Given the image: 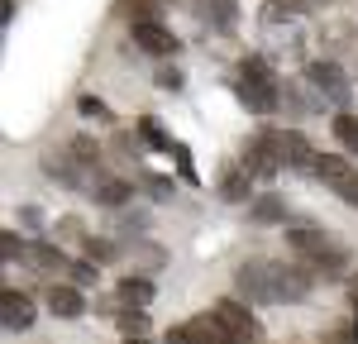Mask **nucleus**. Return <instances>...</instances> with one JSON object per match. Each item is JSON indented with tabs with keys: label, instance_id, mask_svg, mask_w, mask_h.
<instances>
[{
	"label": "nucleus",
	"instance_id": "6e6552de",
	"mask_svg": "<svg viewBox=\"0 0 358 344\" xmlns=\"http://www.w3.org/2000/svg\"><path fill=\"white\" fill-rule=\"evenodd\" d=\"M134 43L143 48V53H153V57H172L177 53V34L163 29L158 20H134Z\"/></svg>",
	"mask_w": 358,
	"mask_h": 344
},
{
	"label": "nucleus",
	"instance_id": "f257e3e1",
	"mask_svg": "<svg viewBox=\"0 0 358 344\" xmlns=\"http://www.w3.org/2000/svg\"><path fill=\"white\" fill-rule=\"evenodd\" d=\"M239 287L248 301H301L310 292V273L292 268V263H273V258H253L239 268Z\"/></svg>",
	"mask_w": 358,
	"mask_h": 344
},
{
	"label": "nucleus",
	"instance_id": "f8f14e48",
	"mask_svg": "<svg viewBox=\"0 0 358 344\" xmlns=\"http://www.w3.org/2000/svg\"><path fill=\"white\" fill-rule=\"evenodd\" d=\"M192 10L206 20V24H215L220 34H229L234 20H239V5H234V0H192Z\"/></svg>",
	"mask_w": 358,
	"mask_h": 344
},
{
	"label": "nucleus",
	"instance_id": "f3484780",
	"mask_svg": "<svg viewBox=\"0 0 358 344\" xmlns=\"http://www.w3.org/2000/svg\"><path fill=\"white\" fill-rule=\"evenodd\" d=\"M248 215H253L258 225H282V220H287V206H282V196H258Z\"/></svg>",
	"mask_w": 358,
	"mask_h": 344
},
{
	"label": "nucleus",
	"instance_id": "f03ea898",
	"mask_svg": "<svg viewBox=\"0 0 358 344\" xmlns=\"http://www.w3.org/2000/svg\"><path fill=\"white\" fill-rule=\"evenodd\" d=\"M239 101H244V110L253 115H273L277 106H282V86H277L273 67L263 62V57H248L244 67H239Z\"/></svg>",
	"mask_w": 358,
	"mask_h": 344
},
{
	"label": "nucleus",
	"instance_id": "a878e982",
	"mask_svg": "<svg viewBox=\"0 0 358 344\" xmlns=\"http://www.w3.org/2000/svg\"><path fill=\"white\" fill-rule=\"evenodd\" d=\"M129 344H148V340H143V335H129Z\"/></svg>",
	"mask_w": 358,
	"mask_h": 344
},
{
	"label": "nucleus",
	"instance_id": "ddd939ff",
	"mask_svg": "<svg viewBox=\"0 0 358 344\" xmlns=\"http://www.w3.org/2000/svg\"><path fill=\"white\" fill-rule=\"evenodd\" d=\"M48 311H53V315H67V320H72V315H82V311H86V301H82V292H77V287L53 282V287H48Z\"/></svg>",
	"mask_w": 358,
	"mask_h": 344
},
{
	"label": "nucleus",
	"instance_id": "a211bd4d",
	"mask_svg": "<svg viewBox=\"0 0 358 344\" xmlns=\"http://www.w3.org/2000/svg\"><path fill=\"white\" fill-rule=\"evenodd\" d=\"M96 201H106V206H124V201H129V182H120V177L96 182Z\"/></svg>",
	"mask_w": 358,
	"mask_h": 344
},
{
	"label": "nucleus",
	"instance_id": "5701e85b",
	"mask_svg": "<svg viewBox=\"0 0 358 344\" xmlns=\"http://www.w3.org/2000/svg\"><path fill=\"white\" fill-rule=\"evenodd\" d=\"M86 258H91V263H110V258H115V244H106V239H91V244H86Z\"/></svg>",
	"mask_w": 358,
	"mask_h": 344
},
{
	"label": "nucleus",
	"instance_id": "423d86ee",
	"mask_svg": "<svg viewBox=\"0 0 358 344\" xmlns=\"http://www.w3.org/2000/svg\"><path fill=\"white\" fill-rule=\"evenodd\" d=\"M215 335H220V344H253L258 340V325H253V315H248L244 301H215Z\"/></svg>",
	"mask_w": 358,
	"mask_h": 344
},
{
	"label": "nucleus",
	"instance_id": "9b49d317",
	"mask_svg": "<svg viewBox=\"0 0 358 344\" xmlns=\"http://www.w3.org/2000/svg\"><path fill=\"white\" fill-rule=\"evenodd\" d=\"M167 344H220L215 315H196L187 325H172V330H167Z\"/></svg>",
	"mask_w": 358,
	"mask_h": 344
},
{
	"label": "nucleus",
	"instance_id": "7ed1b4c3",
	"mask_svg": "<svg viewBox=\"0 0 358 344\" xmlns=\"http://www.w3.org/2000/svg\"><path fill=\"white\" fill-rule=\"evenodd\" d=\"M287 249L310 268H344V258H349L325 229H315V225H292L287 229Z\"/></svg>",
	"mask_w": 358,
	"mask_h": 344
},
{
	"label": "nucleus",
	"instance_id": "4be33fe9",
	"mask_svg": "<svg viewBox=\"0 0 358 344\" xmlns=\"http://www.w3.org/2000/svg\"><path fill=\"white\" fill-rule=\"evenodd\" d=\"M138 129H143V139H148V148H163V153H172V139H167L163 129H158V120H143Z\"/></svg>",
	"mask_w": 358,
	"mask_h": 344
},
{
	"label": "nucleus",
	"instance_id": "0eeeda50",
	"mask_svg": "<svg viewBox=\"0 0 358 344\" xmlns=\"http://www.w3.org/2000/svg\"><path fill=\"white\" fill-rule=\"evenodd\" d=\"M306 82L315 86L330 106H339V110L349 106V77H344L339 62H310V67H306Z\"/></svg>",
	"mask_w": 358,
	"mask_h": 344
},
{
	"label": "nucleus",
	"instance_id": "9d476101",
	"mask_svg": "<svg viewBox=\"0 0 358 344\" xmlns=\"http://www.w3.org/2000/svg\"><path fill=\"white\" fill-rule=\"evenodd\" d=\"M0 320H5V330H29L34 325V301H29L24 292L5 287L0 292Z\"/></svg>",
	"mask_w": 358,
	"mask_h": 344
},
{
	"label": "nucleus",
	"instance_id": "6ab92c4d",
	"mask_svg": "<svg viewBox=\"0 0 358 344\" xmlns=\"http://www.w3.org/2000/svg\"><path fill=\"white\" fill-rule=\"evenodd\" d=\"M334 134H339V143H344L349 153H358V115L339 110V115H334Z\"/></svg>",
	"mask_w": 358,
	"mask_h": 344
},
{
	"label": "nucleus",
	"instance_id": "393cba45",
	"mask_svg": "<svg viewBox=\"0 0 358 344\" xmlns=\"http://www.w3.org/2000/svg\"><path fill=\"white\" fill-rule=\"evenodd\" d=\"M0 244H5V258H24V244H20V239H15V234H5V239H0Z\"/></svg>",
	"mask_w": 358,
	"mask_h": 344
},
{
	"label": "nucleus",
	"instance_id": "1a4fd4ad",
	"mask_svg": "<svg viewBox=\"0 0 358 344\" xmlns=\"http://www.w3.org/2000/svg\"><path fill=\"white\" fill-rule=\"evenodd\" d=\"M315 148L306 143V134H296V129H282V163H287V172H315Z\"/></svg>",
	"mask_w": 358,
	"mask_h": 344
},
{
	"label": "nucleus",
	"instance_id": "b1692460",
	"mask_svg": "<svg viewBox=\"0 0 358 344\" xmlns=\"http://www.w3.org/2000/svg\"><path fill=\"white\" fill-rule=\"evenodd\" d=\"M172 153H177V168H182V177H187V182H201V177H196V168H192V153H187L182 143H177Z\"/></svg>",
	"mask_w": 358,
	"mask_h": 344
},
{
	"label": "nucleus",
	"instance_id": "2eb2a0df",
	"mask_svg": "<svg viewBox=\"0 0 358 344\" xmlns=\"http://www.w3.org/2000/svg\"><path fill=\"white\" fill-rule=\"evenodd\" d=\"M115 296H120V306H148L153 301V282L148 278H124L115 287Z\"/></svg>",
	"mask_w": 358,
	"mask_h": 344
},
{
	"label": "nucleus",
	"instance_id": "20e7f679",
	"mask_svg": "<svg viewBox=\"0 0 358 344\" xmlns=\"http://www.w3.org/2000/svg\"><path fill=\"white\" fill-rule=\"evenodd\" d=\"M244 168L253 172V177H277V172L287 168V163H282V129H258V134H248Z\"/></svg>",
	"mask_w": 358,
	"mask_h": 344
},
{
	"label": "nucleus",
	"instance_id": "aec40b11",
	"mask_svg": "<svg viewBox=\"0 0 358 344\" xmlns=\"http://www.w3.org/2000/svg\"><path fill=\"white\" fill-rule=\"evenodd\" d=\"M72 163H82V168H96V163H101V148L86 139V134H77V139H72Z\"/></svg>",
	"mask_w": 358,
	"mask_h": 344
},
{
	"label": "nucleus",
	"instance_id": "39448f33",
	"mask_svg": "<svg viewBox=\"0 0 358 344\" xmlns=\"http://www.w3.org/2000/svg\"><path fill=\"white\" fill-rule=\"evenodd\" d=\"M315 182H325L339 201H349L358 210V168L349 163V158H339V153H320L315 158V172H310Z\"/></svg>",
	"mask_w": 358,
	"mask_h": 344
},
{
	"label": "nucleus",
	"instance_id": "4468645a",
	"mask_svg": "<svg viewBox=\"0 0 358 344\" xmlns=\"http://www.w3.org/2000/svg\"><path fill=\"white\" fill-rule=\"evenodd\" d=\"M24 263L43 268V273H72V263L57 254L53 244H24Z\"/></svg>",
	"mask_w": 358,
	"mask_h": 344
},
{
	"label": "nucleus",
	"instance_id": "412c9836",
	"mask_svg": "<svg viewBox=\"0 0 358 344\" xmlns=\"http://www.w3.org/2000/svg\"><path fill=\"white\" fill-rule=\"evenodd\" d=\"M143 325H148V315H143V306H134V311L124 306V311H120V330H124V335H143Z\"/></svg>",
	"mask_w": 358,
	"mask_h": 344
},
{
	"label": "nucleus",
	"instance_id": "dca6fc26",
	"mask_svg": "<svg viewBox=\"0 0 358 344\" xmlns=\"http://www.w3.org/2000/svg\"><path fill=\"white\" fill-rule=\"evenodd\" d=\"M248 177L253 172L239 163V168H224V177H220V196L224 201H248Z\"/></svg>",
	"mask_w": 358,
	"mask_h": 344
}]
</instances>
